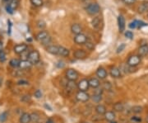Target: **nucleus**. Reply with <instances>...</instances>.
<instances>
[{"label":"nucleus","mask_w":148,"mask_h":123,"mask_svg":"<svg viewBox=\"0 0 148 123\" xmlns=\"http://www.w3.org/2000/svg\"><path fill=\"white\" fill-rule=\"evenodd\" d=\"M36 26L39 29L44 30L45 28V27H46V23H45V21H44V20H39V21H37Z\"/></svg>","instance_id":"473e14b6"},{"label":"nucleus","mask_w":148,"mask_h":123,"mask_svg":"<svg viewBox=\"0 0 148 123\" xmlns=\"http://www.w3.org/2000/svg\"><path fill=\"white\" fill-rule=\"evenodd\" d=\"M82 123H90V122H82Z\"/></svg>","instance_id":"5fc2aeb1"},{"label":"nucleus","mask_w":148,"mask_h":123,"mask_svg":"<svg viewBox=\"0 0 148 123\" xmlns=\"http://www.w3.org/2000/svg\"><path fill=\"white\" fill-rule=\"evenodd\" d=\"M146 122H147V123H148V117H147V119H146Z\"/></svg>","instance_id":"603ef678"},{"label":"nucleus","mask_w":148,"mask_h":123,"mask_svg":"<svg viewBox=\"0 0 148 123\" xmlns=\"http://www.w3.org/2000/svg\"><path fill=\"white\" fill-rule=\"evenodd\" d=\"M101 24H102V20H101V17L96 16L91 20V26L96 30H99L101 28Z\"/></svg>","instance_id":"ddd939ff"},{"label":"nucleus","mask_w":148,"mask_h":123,"mask_svg":"<svg viewBox=\"0 0 148 123\" xmlns=\"http://www.w3.org/2000/svg\"><path fill=\"white\" fill-rule=\"evenodd\" d=\"M51 41H52V39H51V37L49 36V37L45 38V40H43L40 43L42 44L43 46H50L49 44L51 43Z\"/></svg>","instance_id":"c9c22d12"},{"label":"nucleus","mask_w":148,"mask_h":123,"mask_svg":"<svg viewBox=\"0 0 148 123\" xmlns=\"http://www.w3.org/2000/svg\"><path fill=\"white\" fill-rule=\"evenodd\" d=\"M45 123H55V122L53 121V119H51V118H49L47 121H46V122Z\"/></svg>","instance_id":"09e8293b"},{"label":"nucleus","mask_w":148,"mask_h":123,"mask_svg":"<svg viewBox=\"0 0 148 123\" xmlns=\"http://www.w3.org/2000/svg\"><path fill=\"white\" fill-rule=\"evenodd\" d=\"M129 28L131 29H135V28H138V20H134V21H131L128 25Z\"/></svg>","instance_id":"4c0bfd02"},{"label":"nucleus","mask_w":148,"mask_h":123,"mask_svg":"<svg viewBox=\"0 0 148 123\" xmlns=\"http://www.w3.org/2000/svg\"><path fill=\"white\" fill-rule=\"evenodd\" d=\"M104 117L106 121H108L109 122H112L115 120V113L112 111H109V112H106Z\"/></svg>","instance_id":"412c9836"},{"label":"nucleus","mask_w":148,"mask_h":123,"mask_svg":"<svg viewBox=\"0 0 148 123\" xmlns=\"http://www.w3.org/2000/svg\"><path fill=\"white\" fill-rule=\"evenodd\" d=\"M95 112L96 113L98 114V115H105L106 113L107 112L106 111V107L104 106V105H102V104H98L96 107H95Z\"/></svg>","instance_id":"b1692460"},{"label":"nucleus","mask_w":148,"mask_h":123,"mask_svg":"<svg viewBox=\"0 0 148 123\" xmlns=\"http://www.w3.org/2000/svg\"><path fill=\"white\" fill-rule=\"evenodd\" d=\"M6 54L3 50H0V62L4 63L6 61Z\"/></svg>","instance_id":"e433bc0d"},{"label":"nucleus","mask_w":148,"mask_h":123,"mask_svg":"<svg viewBox=\"0 0 148 123\" xmlns=\"http://www.w3.org/2000/svg\"><path fill=\"white\" fill-rule=\"evenodd\" d=\"M110 75L114 79H119V78H121L122 76L121 70L119 68L116 67V66H113V67H111L110 70Z\"/></svg>","instance_id":"1a4fd4ad"},{"label":"nucleus","mask_w":148,"mask_h":123,"mask_svg":"<svg viewBox=\"0 0 148 123\" xmlns=\"http://www.w3.org/2000/svg\"><path fill=\"white\" fill-rule=\"evenodd\" d=\"M46 50L49 53L52 54V55H58V46H53L50 45L46 47Z\"/></svg>","instance_id":"5701e85b"},{"label":"nucleus","mask_w":148,"mask_h":123,"mask_svg":"<svg viewBox=\"0 0 148 123\" xmlns=\"http://www.w3.org/2000/svg\"><path fill=\"white\" fill-rule=\"evenodd\" d=\"M146 26H147V24L146 22H144L143 21H138V28H142L143 27H146Z\"/></svg>","instance_id":"49530a36"},{"label":"nucleus","mask_w":148,"mask_h":123,"mask_svg":"<svg viewBox=\"0 0 148 123\" xmlns=\"http://www.w3.org/2000/svg\"><path fill=\"white\" fill-rule=\"evenodd\" d=\"M140 63H141V57L138 55H133L129 56V58L127 61V65L129 67H132V68L139 65Z\"/></svg>","instance_id":"7ed1b4c3"},{"label":"nucleus","mask_w":148,"mask_h":123,"mask_svg":"<svg viewBox=\"0 0 148 123\" xmlns=\"http://www.w3.org/2000/svg\"><path fill=\"white\" fill-rule=\"evenodd\" d=\"M76 98L78 102H86L90 100V96L84 91H78L76 94Z\"/></svg>","instance_id":"39448f33"},{"label":"nucleus","mask_w":148,"mask_h":123,"mask_svg":"<svg viewBox=\"0 0 148 123\" xmlns=\"http://www.w3.org/2000/svg\"><path fill=\"white\" fill-rule=\"evenodd\" d=\"M2 47H3V44L2 42H0V50H2Z\"/></svg>","instance_id":"3c124183"},{"label":"nucleus","mask_w":148,"mask_h":123,"mask_svg":"<svg viewBox=\"0 0 148 123\" xmlns=\"http://www.w3.org/2000/svg\"><path fill=\"white\" fill-rule=\"evenodd\" d=\"M125 47H126V45L124 44V43H122V44H120V46L117 48V50H116V52L118 54H119V53H121L122 51L125 49Z\"/></svg>","instance_id":"ea45409f"},{"label":"nucleus","mask_w":148,"mask_h":123,"mask_svg":"<svg viewBox=\"0 0 148 123\" xmlns=\"http://www.w3.org/2000/svg\"><path fill=\"white\" fill-rule=\"evenodd\" d=\"M87 54L85 51L84 50L82 49H77L73 52V56L75 59H83L86 57Z\"/></svg>","instance_id":"9d476101"},{"label":"nucleus","mask_w":148,"mask_h":123,"mask_svg":"<svg viewBox=\"0 0 148 123\" xmlns=\"http://www.w3.org/2000/svg\"><path fill=\"white\" fill-rule=\"evenodd\" d=\"M86 11L90 16H95L101 12V7L97 3H92L86 8Z\"/></svg>","instance_id":"f03ea898"},{"label":"nucleus","mask_w":148,"mask_h":123,"mask_svg":"<svg viewBox=\"0 0 148 123\" xmlns=\"http://www.w3.org/2000/svg\"><path fill=\"white\" fill-rule=\"evenodd\" d=\"M96 76L98 77V79H106L108 76V73L105 68L103 67H99L96 70Z\"/></svg>","instance_id":"f8f14e48"},{"label":"nucleus","mask_w":148,"mask_h":123,"mask_svg":"<svg viewBox=\"0 0 148 123\" xmlns=\"http://www.w3.org/2000/svg\"><path fill=\"white\" fill-rule=\"evenodd\" d=\"M69 50L65 48L64 46H58V55L63 56V57H68L69 55Z\"/></svg>","instance_id":"4be33fe9"},{"label":"nucleus","mask_w":148,"mask_h":123,"mask_svg":"<svg viewBox=\"0 0 148 123\" xmlns=\"http://www.w3.org/2000/svg\"><path fill=\"white\" fill-rule=\"evenodd\" d=\"M138 12L144 13L146 12H148V2H144L142 4H140L138 8Z\"/></svg>","instance_id":"393cba45"},{"label":"nucleus","mask_w":148,"mask_h":123,"mask_svg":"<svg viewBox=\"0 0 148 123\" xmlns=\"http://www.w3.org/2000/svg\"><path fill=\"white\" fill-rule=\"evenodd\" d=\"M8 118V111H4L0 114V122L3 123L5 122L6 121Z\"/></svg>","instance_id":"c756f323"},{"label":"nucleus","mask_w":148,"mask_h":123,"mask_svg":"<svg viewBox=\"0 0 148 123\" xmlns=\"http://www.w3.org/2000/svg\"><path fill=\"white\" fill-rule=\"evenodd\" d=\"M88 81H89V85H90V87L93 88H99L100 85H101L100 80L97 78H91Z\"/></svg>","instance_id":"aec40b11"},{"label":"nucleus","mask_w":148,"mask_h":123,"mask_svg":"<svg viewBox=\"0 0 148 123\" xmlns=\"http://www.w3.org/2000/svg\"><path fill=\"white\" fill-rule=\"evenodd\" d=\"M21 60L18 59H12L9 61V65L12 68H19V64H20Z\"/></svg>","instance_id":"c85d7f7f"},{"label":"nucleus","mask_w":148,"mask_h":123,"mask_svg":"<svg viewBox=\"0 0 148 123\" xmlns=\"http://www.w3.org/2000/svg\"><path fill=\"white\" fill-rule=\"evenodd\" d=\"M27 60H29L32 65L38 64L40 60V55L39 53V51L36 50H34L31 52H29L27 55Z\"/></svg>","instance_id":"f257e3e1"},{"label":"nucleus","mask_w":148,"mask_h":123,"mask_svg":"<svg viewBox=\"0 0 148 123\" xmlns=\"http://www.w3.org/2000/svg\"><path fill=\"white\" fill-rule=\"evenodd\" d=\"M17 85H29V82H27V80H24V79L19 80L17 82Z\"/></svg>","instance_id":"c03bdc74"},{"label":"nucleus","mask_w":148,"mask_h":123,"mask_svg":"<svg viewBox=\"0 0 148 123\" xmlns=\"http://www.w3.org/2000/svg\"><path fill=\"white\" fill-rule=\"evenodd\" d=\"M90 88L89 85V81L86 79H83L80 81L79 83L77 84V88L79 89V91H84L86 92Z\"/></svg>","instance_id":"6e6552de"},{"label":"nucleus","mask_w":148,"mask_h":123,"mask_svg":"<svg viewBox=\"0 0 148 123\" xmlns=\"http://www.w3.org/2000/svg\"><path fill=\"white\" fill-rule=\"evenodd\" d=\"M8 35H11V30H12V21L10 20L8 21Z\"/></svg>","instance_id":"de8ad7c7"},{"label":"nucleus","mask_w":148,"mask_h":123,"mask_svg":"<svg viewBox=\"0 0 148 123\" xmlns=\"http://www.w3.org/2000/svg\"><path fill=\"white\" fill-rule=\"evenodd\" d=\"M148 54V45L147 44H143L139 48H138V55L140 57L145 56Z\"/></svg>","instance_id":"f3484780"},{"label":"nucleus","mask_w":148,"mask_h":123,"mask_svg":"<svg viewBox=\"0 0 148 123\" xmlns=\"http://www.w3.org/2000/svg\"><path fill=\"white\" fill-rule=\"evenodd\" d=\"M2 83H3V79H2V78L0 77V87L2 86Z\"/></svg>","instance_id":"8fccbe9b"},{"label":"nucleus","mask_w":148,"mask_h":123,"mask_svg":"<svg viewBox=\"0 0 148 123\" xmlns=\"http://www.w3.org/2000/svg\"><path fill=\"white\" fill-rule=\"evenodd\" d=\"M147 16H148V14H147Z\"/></svg>","instance_id":"4d7b16f0"},{"label":"nucleus","mask_w":148,"mask_h":123,"mask_svg":"<svg viewBox=\"0 0 148 123\" xmlns=\"http://www.w3.org/2000/svg\"><path fill=\"white\" fill-rule=\"evenodd\" d=\"M17 6H18V2H17L16 0H12L9 4L6 7V11H7L8 13L12 14L14 10L17 8Z\"/></svg>","instance_id":"4468645a"},{"label":"nucleus","mask_w":148,"mask_h":123,"mask_svg":"<svg viewBox=\"0 0 148 123\" xmlns=\"http://www.w3.org/2000/svg\"><path fill=\"white\" fill-rule=\"evenodd\" d=\"M30 2H31V3H32V5L35 6V7H37V8L41 7L44 4L43 0H30Z\"/></svg>","instance_id":"7c9ffc66"},{"label":"nucleus","mask_w":148,"mask_h":123,"mask_svg":"<svg viewBox=\"0 0 148 123\" xmlns=\"http://www.w3.org/2000/svg\"><path fill=\"white\" fill-rule=\"evenodd\" d=\"M31 120L33 122H38L40 120V115L37 113H32L31 114Z\"/></svg>","instance_id":"2f4dec72"},{"label":"nucleus","mask_w":148,"mask_h":123,"mask_svg":"<svg viewBox=\"0 0 148 123\" xmlns=\"http://www.w3.org/2000/svg\"><path fill=\"white\" fill-rule=\"evenodd\" d=\"M101 93L102 91L101 92H95V93H94V95L91 97V98H92V100L94 101L96 103H98V102H100L102 100V96H101Z\"/></svg>","instance_id":"bb28decb"},{"label":"nucleus","mask_w":148,"mask_h":123,"mask_svg":"<svg viewBox=\"0 0 148 123\" xmlns=\"http://www.w3.org/2000/svg\"><path fill=\"white\" fill-rule=\"evenodd\" d=\"M143 107L141 106H134V107L132 108V112L133 113H136V114H138V113H141L143 112Z\"/></svg>","instance_id":"f704fd0d"},{"label":"nucleus","mask_w":148,"mask_h":123,"mask_svg":"<svg viewBox=\"0 0 148 123\" xmlns=\"http://www.w3.org/2000/svg\"><path fill=\"white\" fill-rule=\"evenodd\" d=\"M88 38L87 37L83 34V33H81V34H78V35H75L74 37V42L77 45H85V43L87 41Z\"/></svg>","instance_id":"423d86ee"},{"label":"nucleus","mask_w":148,"mask_h":123,"mask_svg":"<svg viewBox=\"0 0 148 123\" xmlns=\"http://www.w3.org/2000/svg\"><path fill=\"white\" fill-rule=\"evenodd\" d=\"M113 109L115 111V112H123L124 110V104L123 102H116L114 104L113 106Z\"/></svg>","instance_id":"a878e982"},{"label":"nucleus","mask_w":148,"mask_h":123,"mask_svg":"<svg viewBox=\"0 0 148 123\" xmlns=\"http://www.w3.org/2000/svg\"><path fill=\"white\" fill-rule=\"evenodd\" d=\"M34 96L36 97V98H40V97H42V92L38 89V90H36V91L34 93Z\"/></svg>","instance_id":"37998d69"},{"label":"nucleus","mask_w":148,"mask_h":123,"mask_svg":"<svg viewBox=\"0 0 148 123\" xmlns=\"http://www.w3.org/2000/svg\"><path fill=\"white\" fill-rule=\"evenodd\" d=\"M32 67V63L27 60V59H24V60H21L20 64H19V68L21 70H28V69H31Z\"/></svg>","instance_id":"6ab92c4d"},{"label":"nucleus","mask_w":148,"mask_h":123,"mask_svg":"<svg viewBox=\"0 0 148 123\" xmlns=\"http://www.w3.org/2000/svg\"><path fill=\"white\" fill-rule=\"evenodd\" d=\"M65 76L66 79L69 81H75L77 80L79 77V74L78 72L74 69H69L65 73Z\"/></svg>","instance_id":"20e7f679"},{"label":"nucleus","mask_w":148,"mask_h":123,"mask_svg":"<svg viewBox=\"0 0 148 123\" xmlns=\"http://www.w3.org/2000/svg\"><path fill=\"white\" fill-rule=\"evenodd\" d=\"M124 35H125V37L128 39H130V40H132L133 39V33H132L131 31H126L125 33H124Z\"/></svg>","instance_id":"a19ab883"},{"label":"nucleus","mask_w":148,"mask_h":123,"mask_svg":"<svg viewBox=\"0 0 148 123\" xmlns=\"http://www.w3.org/2000/svg\"><path fill=\"white\" fill-rule=\"evenodd\" d=\"M71 32L73 33L74 35H78L82 33V27L78 23H74L71 26Z\"/></svg>","instance_id":"dca6fc26"},{"label":"nucleus","mask_w":148,"mask_h":123,"mask_svg":"<svg viewBox=\"0 0 148 123\" xmlns=\"http://www.w3.org/2000/svg\"><path fill=\"white\" fill-rule=\"evenodd\" d=\"M28 48V46L27 44L21 43V44H17L14 47H13V50L14 52L17 55H21V54L24 53Z\"/></svg>","instance_id":"0eeeda50"},{"label":"nucleus","mask_w":148,"mask_h":123,"mask_svg":"<svg viewBox=\"0 0 148 123\" xmlns=\"http://www.w3.org/2000/svg\"><path fill=\"white\" fill-rule=\"evenodd\" d=\"M85 46H86V48L88 49V50H93L95 49V44L92 41H89V40H87V41L85 43Z\"/></svg>","instance_id":"72a5a7b5"},{"label":"nucleus","mask_w":148,"mask_h":123,"mask_svg":"<svg viewBox=\"0 0 148 123\" xmlns=\"http://www.w3.org/2000/svg\"><path fill=\"white\" fill-rule=\"evenodd\" d=\"M49 35V32L47 31H44V30H41L40 32H39L36 34V41H40V42H41L43 40H45V38L48 37Z\"/></svg>","instance_id":"2eb2a0df"},{"label":"nucleus","mask_w":148,"mask_h":123,"mask_svg":"<svg viewBox=\"0 0 148 123\" xmlns=\"http://www.w3.org/2000/svg\"><path fill=\"white\" fill-rule=\"evenodd\" d=\"M111 88H112V85H111V84L110 82H105L103 84V89L107 90V91H110V90H111Z\"/></svg>","instance_id":"58836bf2"},{"label":"nucleus","mask_w":148,"mask_h":123,"mask_svg":"<svg viewBox=\"0 0 148 123\" xmlns=\"http://www.w3.org/2000/svg\"><path fill=\"white\" fill-rule=\"evenodd\" d=\"M3 1H4V2H7V1H8V0H3Z\"/></svg>","instance_id":"864d4df0"},{"label":"nucleus","mask_w":148,"mask_h":123,"mask_svg":"<svg viewBox=\"0 0 148 123\" xmlns=\"http://www.w3.org/2000/svg\"><path fill=\"white\" fill-rule=\"evenodd\" d=\"M118 26H119V32H123L125 31L126 23H125V18L123 15H119L118 17Z\"/></svg>","instance_id":"9b49d317"},{"label":"nucleus","mask_w":148,"mask_h":123,"mask_svg":"<svg viewBox=\"0 0 148 123\" xmlns=\"http://www.w3.org/2000/svg\"><path fill=\"white\" fill-rule=\"evenodd\" d=\"M76 88H77V84H76L74 81H69L66 84V88L69 91H73Z\"/></svg>","instance_id":"cd10ccee"},{"label":"nucleus","mask_w":148,"mask_h":123,"mask_svg":"<svg viewBox=\"0 0 148 123\" xmlns=\"http://www.w3.org/2000/svg\"><path fill=\"white\" fill-rule=\"evenodd\" d=\"M82 1H85V0H82Z\"/></svg>","instance_id":"6e6d98bb"},{"label":"nucleus","mask_w":148,"mask_h":123,"mask_svg":"<svg viewBox=\"0 0 148 123\" xmlns=\"http://www.w3.org/2000/svg\"><path fill=\"white\" fill-rule=\"evenodd\" d=\"M137 0H123V2L125 3V4H127V5H131V4H133Z\"/></svg>","instance_id":"a18cd8bd"},{"label":"nucleus","mask_w":148,"mask_h":123,"mask_svg":"<svg viewBox=\"0 0 148 123\" xmlns=\"http://www.w3.org/2000/svg\"><path fill=\"white\" fill-rule=\"evenodd\" d=\"M32 122L31 120V114L27 113H22L21 117L19 118V122L20 123H30Z\"/></svg>","instance_id":"a211bd4d"},{"label":"nucleus","mask_w":148,"mask_h":123,"mask_svg":"<svg viewBox=\"0 0 148 123\" xmlns=\"http://www.w3.org/2000/svg\"><path fill=\"white\" fill-rule=\"evenodd\" d=\"M131 121L133 122L134 123H140L142 122V118L139 117L134 116V117H132L131 118Z\"/></svg>","instance_id":"79ce46f5"}]
</instances>
